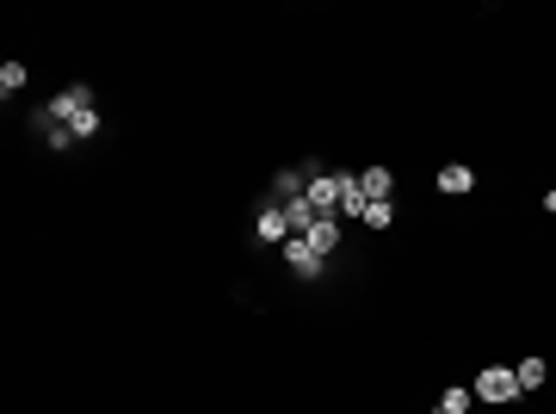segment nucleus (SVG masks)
<instances>
[{
	"instance_id": "obj_1",
	"label": "nucleus",
	"mask_w": 556,
	"mask_h": 414,
	"mask_svg": "<svg viewBox=\"0 0 556 414\" xmlns=\"http://www.w3.org/2000/svg\"><path fill=\"white\" fill-rule=\"evenodd\" d=\"M81 112H99V100H93V87H87V81L62 87V93H56V100H50V106L37 112V137H44V131H68V124H75Z\"/></svg>"
},
{
	"instance_id": "obj_10",
	"label": "nucleus",
	"mask_w": 556,
	"mask_h": 414,
	"mask_svg": "<svg viewBox=\"0 0 556 414\" xmlns=\"http://www.w3.org/2000/svg\"><path fill=\"white\" fill-rule=\"evenodd\" d=\"M359 186H365V198H390V192H396V173H390V167H365Z\"/></svg>"
},
{
	"instance_id": "obj_13",
	"label": "nucleus",
	"mask_w": 556,
	"mask_h": 414,
	"mask_svg": "<svg viewBox=\"0 0 556 414\" xmlns=\"http://www.w3.org/2000/svg\"><path fill=\"white\" fill-rule=\"evenodd\" d=\"M476 402V390H464V384H451V390H439V414H464Z\"/></svg>"
},
{
	"instance_id": "obj_16",
	"label": "nucleus",
	"mask_w": 556,
	"mask_h": 414,
	"mask_svg": "<svg viewBox=\"0 0 556 414\" xmlns=\"http://www.w3.org/2000/svg\"><path fill=\"white\" fill-rule=\"evenodd\" d=\"M99 124H106V118H99V112H81V118H75V124H68V131H75V142H87V137H99Z\"/></svg>"
},
{
	"instance_id": "obj_7",
	"label": "nucleus",
	"mask_w": 556,
	"mask_h": 414,
	"mask_svg": "<svg viewBox=\"0 0 556 414\" xmlns=\"http://www.w3.org/2000/svg\"><path fill=\"white\" fill-rule=\"evenodd\" d=\"M254 235H260V248H266V242H290L284 204H260V223H254Z\"/></svg>"
},
{
	"instance_id": "obj_12",
	"label": "nucleus",
	"mask_w": 556,
	"mask_h": 414,
	"mask_svg": "<svg viewBox=\"0 0 556 414\" xmlns=\"http://www.w3.org/2000/svg\"><path fill=\"white\" fill-rule=\"evenodd\" d=\"M513 378H520V390H538V384L551 378V365H544V359L532 353V359H520V365H513Z\"/></svg>"
},
{
	"instance_id": "obj_3",
	"label": "nucleus",
	"mask_w": 556,
	"mask_h": 414,
	"mask_svg": "<svg viewBox=\"0 0 556 414\" xmlns=\"http://www.w3.org/2000/svg\"><path fill=\"white\" fill-rule=\"evenodd\" d=\"M340 179H346V173H322V167H309V204H315L322 217H340Z\"/></svg>"
},
{
	"instance_id": "obj_14",
	"label": "nucleus",
	"mask_w": 556,
	"mask_h": 414,
	"mask_svg": "<svg viewBox=\"0 0 556 414\" xmlns=\"http://www.w3.org/2000/svg\"><path fill=\"white\" fill-rule=\"evenodd\" d=\"M25 81H31V68H25V62H6V68H0V93H6V100H12Z\"/></svg>"
},
{
	"instance_id": "obj_5",
	"label": "nucleus",
	"mask_w": 556,
	"mask_h": 414,
	"mask_svg": "<svg viewBox=\"0 0 556 414\" xmlns=\"http://www.w3.org/2000/svg\"><path fill=\"white\" fill-rule=\"evenodd\" d=\"M284 223H290V235H309V229L322 223V211L309 204V192H297V198H284Z\"/></svg>"
},
{
	"instance_id": "obj_9",
	"label": "nucleus",
	"mask_w": 556,
	"mask_h": 414,
	"mask_svg": "<svg viewBox=\"0 0 556 414\" xmlns=\"http://www.w3.org/2000/svg\"><path fill=\"white\" fill-rule=\"evenodd\" d=\"M303 242H309V248H315V254H322V260H328V254H334V248H340V217H322V223H315V229H309V235H303Z\"/></svg>"
},
{
	"instance_id": "obj_4",
	"label": "nucleus",
	"mask_w": 556,
	"mask_h": 414,
	"mask_svg": "<svg viewBox=\"0 0 556 414\" xmlns=\"http://www.w3.org/2000/svg\"><path fill=\"white\" fill-rule=\"evenodd\" d=\"M284 267H290L297 278H322V254H315L303 235H290V242H284Z\"/></svg>"
},
{
	"instance_id": "obj_6",
	"label": "nucleus",
	"mask_w": 556,
	"mask_h": 414,
	"mask_svg": "<svg viewBox=\"0 0 556 414\" xmlns=\"http://www.w3.org/2000/svg\"><path fill=\"white\" fill-rule=\"evenodd\" d=\"M309 167H315V161H309ZM309 167H278V173H273V204L297 198V192H309Z\"/></svg>"
},
{
	"instance_id": "obj_8",
	"label": "nucleus",
	"mask_w": 556,
	"mask_h": 414,
	"mask_svg": "<svg viewBox=\"0 0 556 414\" xmlns=\"http://www.w3.org/2000/svg\"><path fill=\"white\" fill-rule=\"evenodd\" d=\"M365 211H371V198H365L359 173H346V179H340V217H365Z\"/></svg>"
},
{
	"instance_id": "obj_11",
	"label": "nucleus",
	"mask_w": 556,
	"mask_h": 414,
	"mask_svg": "<svg viewBox=\"0 0 556 414\" xmlns=\"http://www.w3.org/2000/svg\"><path fill=\"white\" fill-rule=\"evenodd\" d=\"M470 186H476V173H470V167H457V161H451V167H439V192H451V198H457V192H470Z\"/></svg>"
},
{
	"instance_id": "obj_15",
	"label": "nucleus",
	"mask_w": 556,
	"mask_h": 414,
	"mask_svg": "<svg viewBox=\"0 0 556 414\" xmlns=\"http://www.w3.org/2000/svg\"><path fill=\"white\" fill-rule=\"evenodd\" d=\"M365 223H371V229H390V223H396V198H371Z\"/></svg>"
},
{
	"instance_id": "obj_2",
	"label": "nucleus",
	"mask_w": 556,
	"mask_h": 414,
	"mask_svg": "<svg viewBox=\"0 0 556 414\" xmlns=\"http://www.w3.org/2000/svg\"><path fill=\"white\" fill-rule=\"evenodd\" d=\"M470 390H476L482 402H513V396H526V390H520V378H513V365H482Z\"/></svg>"
}]
</instances>
